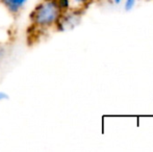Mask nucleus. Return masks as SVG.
<instances>
[{"label":"nucleus","instance_id":"nucleus-5","mask_svg":"<svg viewBox=\"0 0 153 152\" xmlns=\"http://www.w3.org/2000/svg\"><path fill=\"white\" fill-rule=\"evenodd\" d=\"M8 99V96L6 93H4V92L0 91V102L4 101V100H7Z\"/></svg>","mask_w":153,"mask_h":152},{"label":"nucleus","instance_id":"nucleus-6","mask_svg":"<svg viewBox=\"0 0 153 152\" xmlns=\"http://www.w3.org/2000/svg\"><path fill=\"white\" fill-rule=\"evenodd\" d=\"M72 2H74L75 4H85L87 3L89 0H71Z\"/></svg>","mask_w":153,"mask_h":152},{"label":"nucleus","instance_id":"nucleus-1","mask_svg":"<svg viewBox=\"0 0 153 152\" xmlns=\"http://www.w3.org/2000/svg\"><path fill=\"white\" fill-rule=\"evenodd\" d=\"M62 10L56 0H46L40 3L32 14V21L39 27H50L61 19Z\"/></svg>","mask_w":153,"mask_h":152},{"label":"nucleus","instance_id":"nucleus-7","mask_svg":"<svg viewBox=\"0 0 153 152\" xmlns=\"http://www.w3.org/2000/svg\"><path fill=\"white\" fill-rule=\"evenodd\" d=\"M114 1H115L116 4H120L122 2V0H114Z\"/></svg>","mask_w":153,"mask_h":152},{"label":"nucleus","instance_id":"nucleus-3","mask_svg":"<svg viewBox=\"0 0 153 152\" xmlns=\"http://www.w3.org/2000/svg\"><path fill=\"white\" fill-rule=\"evenodd\" d=\"M57 5L62 10H68L71 6V0H56Z\"/></svg>","mask_w":153,"mask_h":152},{"label":"nucleus","instance_id":"nucleus-2","mask_svg":"<svg viewBox=\"0 0 153 152\" xmlns=\"http://www.w3.org/2000/svg\"><path fill=\"white\" fill-rule=\"evenodd\" d=\"M27 1L28 0H0V2L10 14H18L26 5Z\"/></svg>","mask_w":153,"mask_h":152},{"label":"nucleus","instance_id":"nucleus-4","mask_svg":"<svg viewBox=\"0 0 153 152\" xmlns=\"http://www.w3.org/2000/svg\"><path fill=\"white\" fill-rule=\"evenodd\" d=\"M135 3V0H125L124 2V8L126 10H130L133 7Z\"/></svg>","mask_w":153,"mask_h":152}]
</instances>
